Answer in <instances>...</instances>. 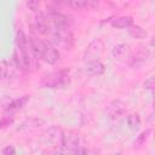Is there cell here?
Returning a JSON list of instances; mask_svg holds the SVG:
<instances>
[{
	"mask_svg": "<svg viewBox=\"0 0 155 155\" xmlns=\"http://www.w3.org/2000/svg\"><path fill=\"white\" fill-rule=\"evenodd\" d=\"M45 121L41 120V119H29V120H25L23 121L19 127L17 128V131L19 132H28V131H34L36 130L38 127H40Z\"/></svg>",
	"mask_w": 155,
	"mask_h": 155,
	"instance_id": "obj_13",
	"label": "cell"
},
{
	"mask_svg": "<svg viewBox=\"0 0 155 155\" xmlns=\"http://www.w3.org/2000/svg\"><path fill=\"white\" fill-rule=\"evenodd\" d=\"M149 57V51L147 47H139L133 54H130L128 58V64L133 68H138L142 64L145 63L147 58Z\"/></svg>",
	"mask_w": 155,
	"mask_h": 155,
	"instance_id": "obj_6",
	"label": "cell"
},
{
	"mask_svg": "<svg viewBox=\"0 0 155 155\" xmlns=\"http://www.w3.org/2000/svg\"><path fill=\"white\" fill-rule=\"evenodd\" d=\"M39 6H40V2L38 0H29V1H27V7L29 10H31V11H38Z\"/></svg>",
	"mask_w": 155,
	"mask_h": 155,
	"instance_id": "obj_20",
	"label": "cell"
},
{
	"mask_svg": "<svg viewBox=\"0 0 155 155\" xmlns=\"http://www.w3.org/2000/svg\"><path fill=\"white\" fill-rule=\"evenodd\" d=\"M8 75V67L5 65V63L0 64V79H5Z\"/></svg>",
	"mask_w": 155,
	"mask_h": 155,
	"instance_id": "obj_23",
	"label": "cell"
},
{
	"mask_svg": "<svg viewBox=\"0 0 155 155\" xmlns=\"http://www.w3.org/2000/svg\"><path fill=\"white\" fill-rule=\"evenodd\" d=\"M149 133H150V130H145V131H143V132L136 138V143H137V144H143V143L147 140Z\"/></svg>",
	"mask_w": 155,
	"mask_h": 155,
	"instance_id": "obj_18",
	"label": "cell"
},
{
	"mask_svg": "<svg viewBox=\"0 0 155 155\" xmlns=\"http://www.w3.org/2000/svg\"><path fill=\"white\" fill-rule=\"evenodd\" d=\"M34 25L39 34H46L48 30V22L42 12H38L34 18Z\"/></svg>",
	"mask_w": 155,
	"mask_h": 155,
	"instance_id": "obj_11",
	"label": "cell"
},
{
	"mask_svg": "<svg viewBox=\"0 0 155 155\" xmlns=\"http://www.w3.org/2000/svg\"><path fill=\"white\" fill-rule=\"evenodd\" d=\"M127 126L132 132H137L139 131L140 126H142V121L138 114H131L127 116Z\"/></svg>",
	"mask_w": 155,
	"mask_h": 155,
	"instance_id": "obj_16",
	"label": "cell"
},
{
	"mask_svg": "<svg viewBox=\"0 0 155 155\" xmlns=\"http://www.w3.org/2000/svg\"><path fill=\"white\" fill-rule=\"evenodd\" d=\"M70 154H71V155H87V149H86L85 147L80 145V147L75 148Z\"/></svg>",
	"mask_w": 155,
	"mask_h": 155,
	"instance_id": "obj_21",
	"label": "cell"
},
{
	"mask_svg": "<svg viewBox=\"0 0 155 155\" xmlns=\"http://www.w3.org/2000/svg\"><path fill=\"white\" fill-rule=\"evenodd\" d=\"M84 71L87 75H102L105 71V67L99 61H97V62H90V63H86V65L84 68Z\"/></svg>",
	"mask_w": 155,
	"mask_h": 155,
	"instance_id": "obj_12",
	"label": "cell"
},
{
	"mask_svg": "<svg viewBox=\"0 0 155 155\" xmlns=\"http://www.w3.org/2000/svg\"><path fill=\"white\" fill-rule=\"evenodd\" d=\"M2 155H17V154H16V149H15L13 147H11V145L5 147V148L2 149Z\"/></svg>",
	"mask_w": 155,
	"mask_h": 155,
	"instance_id": "obj_24",
	"label": "cell"
},
{
	"mask_svg": "<svg viewBox=\"0 0 155 155\" xmlns=\"http://www.w3.org/2000/svg\"><path fill=\"white\" fill-rule=\"evenodd\" d=\"M41 58H42L46 63L53 65V64H56V63L59 61L61 53H59V51L57 50V47L53 46L50 41H44V47H42V52H41Z\"/></svg>",
	"mask_w": 155,
	"mask_h": 155,
	"instance_id": "obj_4",
	"label": "cell"
},
{
	"mask_svg": "<svg viewBox=\"0 0 155 155\" xmlns=\"http://www.w3.org/2000/svg\"><path fill=\"white\" fill-rule=\"evenodd\" d=\"M62 130L57 126H52L50 127L44 134H42V140L46 144H54L57 142H61L62 138Z\"/></svg>",
	"mask_w": 155,
	"mask_h": 155,
	"instance_id": "obj_10",
	"label": "cell"
},
{
	"mask_svg": "<svg viewBox=\"0 0 155 155\" xmlns=\"http://www.w3.org/2000/svg\"><path fill=\"white\" fill-rule=\"evenodd\" d=\"M103 48H104L103 41L101 39H94L93 41H91L88 44V46L84 53V61L86 63L99 61V58L103 53Z\"/></svg>",
	"mask_w": 155,
	"mask_h": 155,
	"instance_id": "obj_2",
	"label": "cell"
},
{
	"mask_svg": "<svg viewBox=\"0 0 155 155\" xmlns=\"http://www.w3.org/2000/svg\"><path fill=\"white\" fill-rule=\"evenodd\" d=\"M111 155H122L121 153H114V154H111Z\"/></svg>",
	"mask_w": 155,
	"mask_h": 155,
	"instance_id": "obj_25",
	"label": "cell"
},
{
	"mask_svg": "<svg viewBox=\"0 0 155 155\" xmlns=\"http://www.w3.org/2000/svg\"><path fill=\"white\" fill-rule=\"evenodd\" d=\"M70 153L67 150V149H64L63 147H59V148H56V149H53L52 151H51V155H69Z\"/></svg>",
	"mask_w": 155,
	"mask_h": 155,
	"instance_id": "obj_22",
	"label": "cell"
},
{
	"mask_svg": "<svg viewBox=\"0 0 155 155\" xmlns=\"http://www.w3.org/2000/svg\"><path fill=\"white\" fill-rule=\"evenodd\" d=\"M154 86H155V81H154V76H150V78H148L145 81H144V87H145V90H148V91H153L154 90Z\"/></svg>",
	"mask_w": 155,
	"mask_h": 155,
	"instance_id": "obj_19",
	"label": "cell"
},
{
	"mask_svg": "<svg viewBox=\"0 0 155 155\" xmlns=\"http://www.w3.org/2000/svg\"><path fill=\"white\" fill-rule=\"evenodd\" d=\"M29 98H30V96H22V97L11 99L7 103V105H6V110L7 111H15V110L21 109L22 107H24L27 104V102L29 101Z\"/></svg>",
	"mask_w": 155,
	"mask_h": 155,
	"instance_id": "obj_15",
	"label": "cell"
},
{
	"mask_svg": "<svg viewBox=\"0 0 155 155\" xmlns=\"http://www.w3.org/2000/svg\"><path fill=\"white\" fill-rule=\"evenodd\" d=\"M128 31H130V35L133 36V38H136V39H145L148 36L147 30L143 29L139 25H131L128 28Z\"/></svg>",
	"mask_w": 155,
	"mask_h": 155,
	"instance_id": "obj_17",
	"label": "cell"
},
{
	"mask_svg": "<svg viewBox=\"0 0 155 155\" xmlns=\"http://www.w3.org/2000/svg\"><path fill=\"white\" fill-rule=\"evenodd\" d=\"M133 25V18L131 16H121L111 19V27L117 28V29H124V28H130Z\"/></svg>",
	"mask_w": 155,
	"mask_h": 155,
	"instance_id": "obj_14",
	"label": "cell"
},
{
	"mask_svg": "<svg viewBox=\"0 0 155 155\" xmlns=\"http://www.w3.org/2000/svg\"><path fill=\"white\" fill-rule=\"evenodd\" d=\"M80 136L74 131H67L62 133L61 138V147L67 149L69 153H71L75 148L80 147Z\"/></svg>",
	"mask_w": 155,
	"mask_h": 155,
	"instance_id": "obj_5",
	"label": "cell"
},
{
	"mask_svg": "<svg viewBox=\"0 0 155 155\" xmlns=\"http://www.w3.org/2000/svg\"><path fill=\"white\" fill-rule=\"evenodd\" d=\"M113 57L116 59V61H120V62H126L128 61L130 58V54H131V47L128 44H117L116 46H114L113 51Z\"/></svg>",
	"mask_w": 155,
	"mask_h": 155,
	"instance_id": "obj_9",
	"label": "cell"
},
{
	"mask_svg": "<svg viewBox=\"0 0 155 155\" xmlns=\"http://www.w3.org/2000/svg\"><path fill=\"white\" fill-rule=\"evenodd\" d=\"M51 33V44L54 46H61L64 50H70L73 46V33L70 28H56L48 29L47 33Z\"/></svg>",
	"mask_w": 155,
	"mask_h": 155,
	"instance_id": "obj_1",
	"label": "cell"
},
{
	"mask_svg": "<svg viewBox=\"0 0 155 155\" xmlns=\"http://www.w3.org/2000/svg\"><path fill=\"white\" fill-rule=\"evenodd\" d=\"M46 18H47V22L56 28H70L71 25V21L69 19V17L57 11L56 8H48Z\"/></svg>",
	"mask_w": 155,
	"mask_h": 155,
	"instance_id": "obj_3",
	"label": "cell"
},
{
	"mask_svg": "<svg viewBox=\"0 0 155 155\" xmlns=\"http://www.w3.org/2000/svg\"><path fill=\"white\" fill-rule=\"evenodd\" d=\"M126 103L120 101V99H115L109 105H108V114L111 119H120L121 116H124L126 114Z\"/></svg>",
	"mask_w": 155,
	"mask_h": 155,
	"instance_id": "obj_7",
	"label": "cell"
},
{
	"mask_svg": "<svg viewBox=\"0 0 155 155\" xmlns=\"http://www.w3.org/2000/svg\"><path fill=\"white\" fill-rule=\"evenodd\" d=\"M68 81H69V79H68V75L65 74V71H58V73L50 75V78L47 76L46 85L52 88H59V87H64L68 84Z\"/></svg>",
	"mask_w": 155,
	"mask_h": 155,
	"instance_id": "obj_8",
	"label": "cell"
}]
</instances>
